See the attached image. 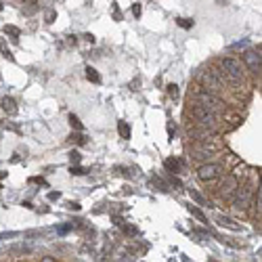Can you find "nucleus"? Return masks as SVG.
Listing matches in <instances>:
<instances>
[{"label":"nucleus","mask_w":262,"mask_h":262,"mask_svg":"<svg viewBox=\"0 0 262 262\" xmlns=\"http://www.w3.org/2000/svg\"><path fill=\"white\" fill-rule=\"evenodd\" d=\"M191 114H193V118H195V122L199 124L201 128L216 132V128H218V114H212V112H208V109H203L199 105L193 107Z\"/></svg>","instance_id":"nucleus-2"},{"label":"nucleus","mask_w":262,"mask_h":262,"mask_svg":"<svg viewBox=\"0 0 262 262\" xmlns=\"http://www.w3.org/2000/svg\"><path fill=\"white\" fill-rule=\"evenodd\" d=\"M252 197H254V187L252 185H243L235 191V195H233V208H237V210H245V208H250V203H252Z\"/></svg>","instance_id":"nucleus-3"},{"label":"nucleus","mask_w":262,"mask_h":262,"mask_svg":"<svg viewBox=\"0 0 262 262\" xmlns=\"http://www.w3.org/2000/svg\"><path fill=\"white\" fill-rule=\"evenodd\" d=\"M40 262H57V260H55L53 256H42V258H40Z\"/></svg>","instance_id":"nucleus-25"},{"label":"nucleus","mask_w":262,"mask_h":262,"mask_svg":"<svg viewBox=\"0 0 262 262\" xmlns=\"http://www.w3.org/2000/svg\"><path fill=\"white\" fill-rule=\"evenodd\" d=\"M239 189V181L235 174H227L223 181H220V187H218V193L223 199H233V195H235V191Z\"/></svg>","instance_id":"nucleus-6"},{"label":"nucleus","mask_w":262,"mask_h":262,"mask_svg":"<svg viewBox=\"0 0 262 262\" xmlns=\"http://www.w3.org/2000/svg\"><path fill=\"white\" fill-rule=\"evenodd\" d=\"M70 172H72V174H76V176L86 174V170H84V168H80V166H72V168H70Z\"/></svg>","instance_id":"nucleus-22"},{"label":"nucleus","mask_w":262,"mask_h":262,"mask_svg":"<svg viewBox=\"0 0 262 262\" xmlns=\"http://www.w3.org/2000/svg\"><path fill=\"white\" fill-rule=\"evenodd\" d=\"M70 160H72V166H74V164H76V166H78V164L82 162V155L78 153V151H74V153L70 155Z\"/></svg>","instance_id":"nucleus-21"},{"label":"nucleus","mask_w":262,"mask_h":262,"mask_svg":"<svg viewBox=\"0 0 262 262\" xmlns=\"http://www.w3.org/2000/svg\"><path fill=\"white\" fill-rule=\"evenodd\" d=\"M243 63L252 74H260V50H245L243 53Z\"/></svg>","instance_id":"nucleus-7"},{"label":"nucleus","mask_w":262,"mask_h":262,"mask_svg":"<svg viewBox=\"0 0 262 262\" xmlns=\"http://www.w3.org/2000/svg\"><path fill=\"white\" fill-rule=\"evenodd\" d=\"M70 124H72V126H74L76 130H84V126H82V122H80V120H78L74 114L70 116Z\"/></svg>","instance_id":"nucleus-17"},{"label":"nucleus","mask_w":262,"mask_h":262,"mask_svg":"<svg viewBox=\"0 0 262 262\" xmlns=\"http://www.w3.org/2000/svg\"><path fill=\"white\" fill-rule=\"evenodd\" d=\"M86 78L90 82H94V84H99V82H101V76H99V72H96L94 67H86Z\"/></svg>","instance_id":"nucleus-12"},{"label":"nucleus","mask_w":262,"mask_h":262,"mask_svg":"<svg viewBox=\"0 0 262 262\" xmlns=\"http://www.w3.org/2000/svg\"><path fill=\"white\" fill-rule=\"evenodd\" d=\"M195 101H197L199 107L208 109V112H212V114L223 112L225 105H227L218 94H210V92H205V90H197V92H195Z\"/></svg>","instance_id":"nucleus-1"},{"label":"nucleus","mask_w":262,"mask_h":262,"mask_svg":"<svg viewBox=\"0 0 262 262\" xmlns=\"http://www.w3.org/2000/svg\"><path fill=\"white\" fill-rule=\"evenodd\" d=\"M74 139H76L78 145H86V136H84V134H74V136H72V141H74Z\"/></svg>","instance_id":"nucleus-20"},{"label":"nucleus","mask_w":262,"mask_h":262,"mask_svg":"<svg viewBox=\"0 0 262 262\" xmlns=\"http://www.w3.org/2000/svg\"><path fill=\"white\" fill-rule=\"evenodd\" d=\"M189 195H191L193 199H195V201H197L199 205H208V208H214V203H212L210 199H205V197L201 195V193H197L195 189H189Z\"/></svg>","instance_id":"nucleus-9"},{"label":"nucleus","mask_w":262,"mask_h":262,"mask_svg":"<svg viewBox=\"0 0 262 262\" xmlns=\"http://www.w3.org/2000/svg\"><path fill=\"white\" fill-rule=\"evenodd\" d=\"M168 134H170V139L174 136V126H172V124H168Z\"/></svg>","instance_id":"nucleus-26"},{"label":"nucleus","mask_w":262,"mask_h":262,"mask_svg":"<svg viewBox=\"0 0 262 262\" xmlns=\"http://www.w3.org/2000/svg\"><path fill=\"white\" fill-rule=\"evenodd\" d=\"M141 11H143V9H141V5H134V7H132V13H134V17H141Z\"/></svg>","instance_id":"nucleus-24"},{"label":"nucleus","mask_w":262,"mask_h":262,"mask_svg":"<svg viewBox=\"0 0 262 262\" xmlns=\"http://www.w3.org/2000/svg\"><path fill=\"white\" fill-rule=\"evenodd\" d=\"M7 176V172H3V170H0V178H5Z\"/></svg>","instance_id":"nucleus-27"},{"label":"nucleus","mask_w":262,"mask_h":262,"mask_svg":"<svg viewBox=\"0 0 262 262\" xmlns=\"http://www.w3.org/2000/svg\"><path fill=\"white\" fill-rule=\"evenodd\" d=\"M178 21V25H181V27H185V30H187V27H193V19H176Z\"/></svg>","instance_id":"nucleus-18"},{"label":"nucleus","mask_w":262,"mask_h":262,"mask_svg":"<svg viewBox=\"0 0 262 262\" xmlns=\"http://www.w3.org/2000/svg\"><path fill=\"white\" fill-rule=\"evenodd\" d=\"M122 231L128 233V235H139V229H136V227H130V225H126V223L122 225Z\"/></svg>","instance_id":"nucleus-16"},{"label":"nucleus","mask_w":262,"mask_h":262,"mask_svg":"<svg viewBox=\"0 0 262 262\" xmlns=\"http://www.w3.org/2000/svg\"><path fill=\"white\" fill-rule=\"evenodd\" d=\"M0 53H3L7 59H11V61H13V55H11V50H9V46L5 44V40H3V38H0Z\"/></svg>","instance_id":"nucleus-15"},{"label":"nucleus","mask_w":262,"mask_h":262,"mask_svg":"<svg viewBox=\"0 0 262 262\" xmlns=\"http://www.w3.org/2000/svg\"><path fill=\"white\" fill-rule=\"evenodd\" d=\"M216 223H218L220 227H227V229H231V231H239V229H241L239 225H235V220L229 218V216H218V218H216Z\"/></svg>","instance_id":"nucleus-8"},{"label":"nucleus","mask_w":262,"mask_h":262,"mask_svg":"<svg viewBox=\"0 0 262 262\" xmlns=\"http://www.w3.org/2000/svg\"><path fill=\"white\" fill-rule=\"evenodd\" d=\"M164 166H166L170 172H178V170H181V162H178V160H166V162H164Z\"/></svg>","instance_id":"nucleus-14"},{"label":"nucleus","mask_w":262,"mask_h":262,"mask_svg":"<svg viewBox=\"0 0 262 262\" xmlns=\"http://www.w3.org/2000/svg\"><path fill=\"white\" fill-rule=\"evenodd\" d=\"M168 94L172 96V99H176V96H178V86L176 84H168Z\"/></svg>","instance_id":"nucleus-19"},{"label":"nucleus","mask_w":262,"mask_h":262,"mask_svg":"<svg viewBox=\"0 0 262 262\" xmlns=\"http://www.w3.org/2000/svg\"><path fill=\"white\" fill-rule=\"evenodd\" d=\"M199 84H201V88H203L205 92H210V94H216V92H223V90H225V84L216 78V74H214L212 70L201 72V76H199Z\"/></svg>","instance_id":"nucleus-4"},{"label":"nucleus","mask_w":262,"mask_h":262,"mask_svg":"<svg viewBox=\"0 0 262 262\" xmlns=\"http://www.w3.org/2000/svg\"><path fill=\"white\" fill-rule=\"evenodd\" d=\"M7 32H9V34H11L13 38H15V40L19 38V30H17V27H13V25H7Z\"/></svg>","instance_id":"nucleus-23"},{"label":"nucleus","mask_w":262,"mask_h":262,"mask_svg":"<svg viewBox=\"0 0 262 262\" xmlns=\"http://www.w3.org/2000/svg\"><path fill=\"white\" fill-rule=\"evenodd\" d=\"M225 166L223 164H216V162H208V164H201L197 168V178L199 181H214V178L223 176Z\"/></svg>","instance_id":"nucleus-5"},{"label":"nucleus","mask_w":262,"mask_h":262,"mask_svg":"<svg viewBox=\"0 0 262 262\" xmlns=\"http://www.w3.org/2000/svg\"><path fill=\"white\" fill-rule=\"evenodd\" d=\"M118 132H120L122 139H130V126H128L126 122H120L118 124Z\"/></svg>","instance_id":"nucleus-11"},{"label":"nucleus","mask_w":262,"mask_h":262,"mask_svg":"<svg viewBox=\"0 0 262 262\" xmlns=\"http://www.w3.org/2000/svg\"><path fill=\"white\" fill-rule=\"evenodd\" d=\"M3 109L9 116H17V105H15V101H13L11 96H5L3 99Z\"/></svg>","instance_id":"nucleus-10"},{"label":"nucleus","mask_w":262,"mask_h":262,"mask_svg":"<svg viewBox=\"0 0 262 262\" xmlns=\"http://www.w3.org/2000/svg\"><path fill=\"white\" fill-rule=\"evenodd\" d=\"M189 212H191L193 216H195V218H199V223H208V218H205V214L197 208V205H189Z\"/></svg>","instance_id":"nucleus-13"}]
</instances>
